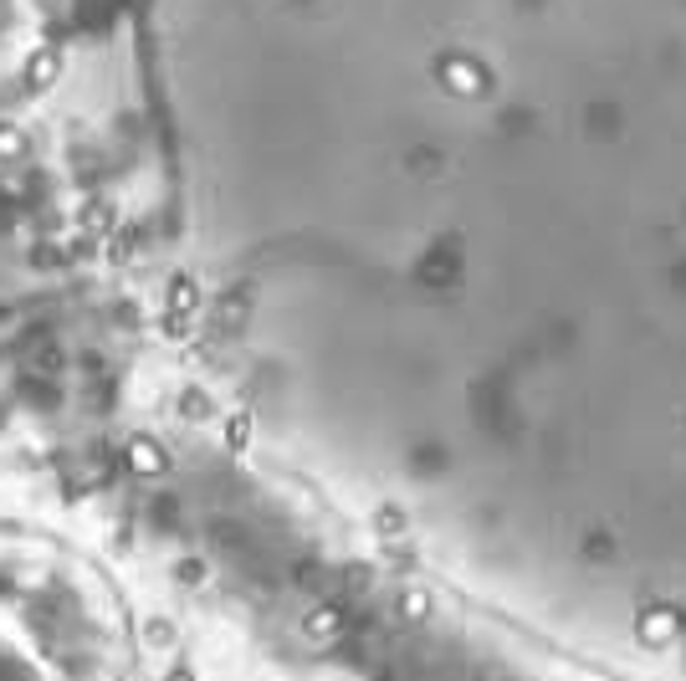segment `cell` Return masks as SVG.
I'll list each match as a JSON object with an SVG mask.
<instances>
[{"mask_svg": "<svg viewBox=\"0 0 686 681\" xmlns=\"http://www.w3.org/2000/svg\"><path fill=\"white\" fill-rule=\"evenodd\" d=\"M0 420H6V415H0Z\"/></svg>", "mask_w": 686, "mask_h": 681, "instance_id": "obj_8", "label": "cell"}, {"mask_svg": "<svg viewBox=\"0 0 686 681\" xmlns=\"http://www.w3.org/2000/svg\"><path fill=\"white\" fill-rule=\"evenodd\" d=\"M57 77H62V52H57V47H36V52L26 57V72H21V82H26L31 93H47Z\"/></svg>", "mask_w": 686, "mask_h": 681, "instance_id": "obj_1", "label": "cell"}, {"mask_svg": "<svg viewBox=\"0 0 686 681\" xmlns=\"http://www.w3.org/2000/svg\"><path fill=\"white\" fill-rule=\"evenodd\" d=\"M128 466H134L139 477H164V466H169V456L149 441V436H139L134 446H128Z\"/></svg>", "mask_w": 686, "mask_h": 681, "instance_id": "obj_3", "label": "cell"}, {"mask_svg": "<svg viewBox=\"0 0 686 681\" xmlns=\"http://www.w3.org/2000/svg\"><path fill=\"white\" fill-rule=\"evenodd\" d=\"M82 231H88V236H113V231H118V216H113V205H108V200H93V205H82Z\"/></svg>", "mask_w": 686, "mask_h": 681, "instance_id": "obj_4", "label": "cell"}, {"mask_svg": "<svg viewBox=\"0 0 686 681\" xmlns=\"http://www.w3.org/2000/svg\"><path fill=\"white\" fill-rule=\"evenodd\" d=\"M0 16H6V6H0Z\"/></svg>", "mask_w": 686, "mask_h": 681, "instance_id": "obj_7", "label": "cell"}, {"mask_svg": "<svg viewBox=\"0 0 686 681\" xmlns=\"http://www.w3.org/2000/svg\"><path fill=\"white\" fill-rule=\"evenodd\" d=\"M26 129H16V123H0V164H16L26 154Z\"/></svg>", "mask_w": 686, "mask_h": 681, "instance_id": "obj_5", "label": "cell"}, {"mask_svg": "<svg viewBox=\"0 0 686 681\" xmlns=\"http://www.w3.org/2000/svg\"><path fill=\"white\" fill-rule=\"evenodd\" d=\"M246 441H251V415H231V420H226V446L241 451Z\"/></svg>", "mask_w": 686, "mask_h": 681, "instance_id": "obj_6", "label": "cell"}, {"mask_svg": "<svg viewBox=\"0 0 686 681\" xmlns=\"http://www.w3.org/2000/svg\"><path fill=\"white\" fill-rule=\"evenodd\" d=\"M195 308H200V287L190 282V277H175V282H169V292H164V313L169 318H195Z\"/></svg>", "mask_w": 686, "mask_h": 681, "instance_id": "obj_2", "label": "cell"}]
</instances>
